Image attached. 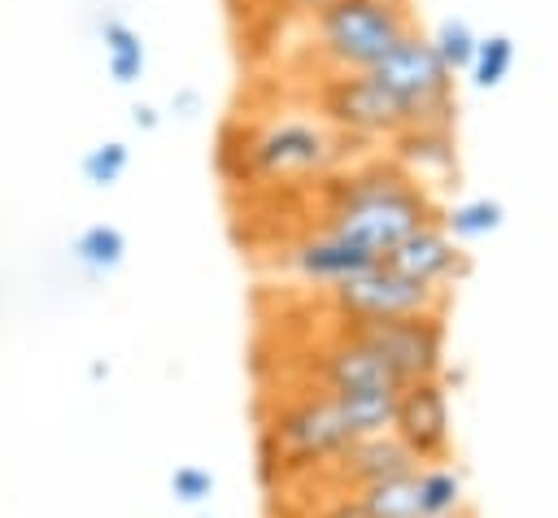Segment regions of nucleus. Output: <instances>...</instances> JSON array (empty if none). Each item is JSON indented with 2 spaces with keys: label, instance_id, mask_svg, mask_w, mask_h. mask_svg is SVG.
<instances>
[{
  "label": "nucleus",
  "instance_id": "f257e3e1",
  "mask_svg": "<svg viewBox=\"0 0 558 518\" xmlns=\"http://www.w3.org/2000/svg\"><path fill=\"white\" fill-rule=\"evenodd\" d=\"M436 218L440 209L427 187L401 174L397 161H371L362 170H349L340 183H331L323 226L349 235L353 244H362L371 257L384 261L410 231Z\"/></svg>",
  "mask_w": 558,
  "mask_h": 518
},
{
  "label": "nucleus",
  "instance_id": "f03ea898",
  "mask_svg": "<svg viewBox=\"0 0 558 518\" xmlns=\"http://www.w3.org/2000/svg\"><path fill=\"white\" fill-rule=\"evenodd\" d=\"M310 17H314L318 57L331 70H349V74L375 70L405 35H414L405 0H327Z\"/></svg>",
  "mask_w": 558,
  "mask_h": 518
},
{
  "label": "nucleus",
  "instance_id": "7ed1b4c3",
  "mask_svg": "<svg viewBox=\"0 0 558 518\" xmlns=\"http://www.w3.org/2000/svg\"><path fill=\"white\" fill-rule=\"evenodd\" d=\"M340 157H344V135H336L323 118H275L240 139L244 174L270 183L323 178L327 170L340 165Z\"/></svg>",
  "mask_w": 558,
  "mask_h": 518
},
{
  "label": "nucleus",
  "instance_id": "20e7f679",
  "mask_svg": "<svg viewBox=\"0 0 558 518\" xmlns=\"http://www.w3.org/2000/svg\"><path fill=\"white\" fill-rule=\"evenodd\" d=\"M379 91L401 109L405 126H423V122H453V74L449 65L436 57L427 35H405L375 70H366Z\"/></svg>",
  "mask_w": 558,
  "mask_h": 518
},
{
  "label": "nucleus",
  "instance_id": "39448f33",
  "mask_svg": "<svg viewBox=\"0 0 558 518\" xmlns=\"http://www.w3.org/2000/svg\"><path fill=\"white\" fill-rule=\"evenodd\" d=\"M266 444L279 466H327L340 448L353 444V431L331 392H305L275 409L266 427Z\"/></svg>",
  "mask_w": 558,
  "mask_h": 518
},
{
  "label": "nucleus",
  "instance_id": "423d86ee",
  "mask_svg": "<svg viewBox=\"0 0 558 518\" xmlns=\"http://www.w3.org/2000/svg\"><path fill=\"white\" fill-rule=\"evenodd\" d=\"M353 331L405 387L418 379H445V313L384 318V322H340Z\"/></svg>",
  "mask_w": 558,
  "mask_h": 518
},
{
  "label": "nucleus",
  "instance_id": "0eeeda50",
  "mask_svg": "<svg viewBox=\"0 0 558 518\" xmlns=\"http://www.w3.org/2000/svg\"><path fill=\"white\" fill-rule=\"evenodd\" d=\"M340 322H384V318H414V313H445V292H432L388 261L366 266L362 274L336 283L327 292Z\"/></svg>",
  "mask_w": 558,
  "mask_h": 518
},
{
  "label": "nucleus",
  "instance_id": "6e6552de",
  "mask_svg": "<svg viewBox=\"0 0 558 518\" xmlns=\"http://www.w3.org/2000/svg\"><path fill=\"white\" fill-rule=\"evenodd\" d=\"M314 104H318V118L344 139H392L397 131H405L401 109L379 91L371 74L331 70L318 83Z\"/></svg>",
  "mask_w": 558,
  "mask_h": 518
},
{
  "label": "nucleus",
  "instance_id": "1a4fd4ad",
  "mask_svg": "<svg viewBox=\"0 0 558 518\" xmlns=\"http://www.w3.org/2000/svg\"><path fill=\"white\" fill-rule=\"evenodd\" d=\"M392 435L414 453L418 466L449 461L453 448V405L445 379H418L397 392L392 409Z\"/></svg>",
  "mask_w": 558,
  "mask_h": 518
},
{
  "label": "nucleus",
  "instance_id": "9d476101",
  "mask_svg": "<svg viewBox=\"0 0 558 518\" xmlns=\"http://www.w3.org/2000/svg\"><path fill=\"white\" fill-rule=\"evenodd\" d=\"M392 270H401L405 279H414V283H423V287H432V292H445L449 296V287L466 274V252H462V244L445 231V222L436 218V222H423L418 231H410L388 257H384Z\"/></svg>",
  "mask_w": 558,
  "mask_h": 518
},
{
  "label": "nucleus",
  "instance_id": "9b49d317",
  "mask_svg": "<svg viewBox=\"0 0 558 518\" xmlns=\"http://www.w3.org/2000/svg\"><path fill=\"white\" fill-rule=\"evenodd\" d=\"M410 470H418V461H414V453H410L392 431L353 440L349 448H340V453L323 466V474L331 479L336 496L366 492V488H375V483H384V479H397V474H410Z\"/></svg>",
  "mask_w": 558,
  "mask_h": 518
},
{
  "label": "nucleus",
  "instance_id": "f8f14e48",
  "mask_svg": "<svg viewBox=\"0 0 558 518\" xmlns=\"http://www.w3.org/2000/svg\"><path fill=\"white\" fill-rule=\"evenodd\" d=\"M392 161L401 174H410L418 187H440L458 178V144H453V122H423L405 126L392 139Z\"/></svg>",
  "mask_w": 558,
  "mask_h": 518
},
{
  "label": "nucleus",
  "instance_id": "ddd939ff",
  "mask_svg": "<svg viewBox=\"0 0 558 518\" xmlns=\"http://www.w3.org/2000/svg\"><path fill=\"white\" fill-rule=\"evenodd\" d=\"M379 257H371L362 244H353L349 235L331 231V226H318L310 235H301L292 248H288V266L305 279V283H318V287H336L353 274H362L366 266H375Z\"/></svg>",
  "mask_w": 558,
  "mask_h": 518
},
{
  "label": "nucleus",
  "instance_id": "4468645a",
  "mask_svg": "<svg viewBox=\"0 0 558 518\" xmlns=\"http://www.w3.org/2000/svg\"><path fill=\"white\" fill-rule=\"evenodd\" d=\"M318 387L323 392H357V387H401V383L353 331L336 326V335L318 353Z\"/></svg>",
  "mask_w": 558,
  "mask_h": 518
},
{
  "label": "nucleus",
  "instance_id": "2eb2a0df",
  "mask_svg": "<svg viewBox=\"0 0 558 518\" xmlns=\"http://www.w3.org/2000/svg\"><path fill=\"white\" fill-rule=\"evenodd\" d=\"M418 505L423 518H462L466 514V479L449 461L418 466Z\"/></svg>",
  "mask_w": 558,
  "mask_h": 518
},
{
  "label": "nucleus",
  "instance_id": "dca6fc26",
  "mask_svg": "<svg viewBox=\"0 0 558 518\" xmlns=\"http://www.w3.org/2000/svg\"><path fill=\"white\" fill-rule=\"evenodd\" d=\"M100 44H105V70L118 87H131L144 74V39L122 17H100Z\"/></svg>",
  "mask_w": 558,
  "mask_h": 518
},
{
  "label": "nucleus",
  "instance_id": "f3484780",
  "mask_svg": "<svg viewBox=\"0 0 558 518\" xmlns=\"http://www.w3.org/2000/svg\"><path fill=\"white\" fill-rule=\"evenodd\" d=\"M70 257L87 270V274H113L126 261V235L113 222H92L74 235Z\"/></svg>",
  "mask_w": 558,
  "mask_h": 518
},
{
  "label": "nucleus",
  "instance_id": "a211bd4d",
  "mask_svg": "<svg viewBox=\"0 0 558 518\" xmlns=\"http://www.w3.org/2000/svg\"><path fill=\"white\" fill-rule=\"evenodd\" d=\"M440 222H445V231H449L458 244H471V239H484V235L501 231L506 205L493 200V196H471V200L449 205V209L440 213Z\"/></svg>",
  "mask_w": 558,
  "mask_h": 518
},
{
  "label": "nucleus",
  "instance_id": "6ab92c4d",
  "mask_svg": "<svg viewBox=\"0 0 558 518\" xmlns=\"http://www.w3.org/2000/svg\"><path fill=\"white\" fill-rule=\"evenodd\" d=\"M371 518H423V505H418V470L410 474H397V479H384L366 492H353Z\"/></svg>",
  "mask_w": 558,
  "mask_h": 518
},
{
  "label": "nucleus",
  "instance_id": "aec40b11",
  "mask_svg": "<svg viewBox=\"0 0 558 518\" xmlns=\"http://www.w3.org/2000/svg\"><path fill=\"white\" fill-rule=\"evenodd\" d=\"M510 65H514V39L501 35V30H493V35H480V44H475V61H471L466 74H471V83H475L480 91H493V87L506 83Z\"/></svg>",
  "mask_w": 558,
  "mask_h": 518
},
{
  "label": "nucleus",
  "instance_id": "412c9836",
  "mask_svg": "<svg viewBox=\"0 0 558 518\" xmlns=\"http://www.w3.org/2000/svg\"><path fill=\"white\" fill-rule=\"evenodd\" d=\"M427 39H432L436 57L449 65V74H466V70H471L480 35L471 30V22H466V17H440V22H436V30H432Z\"/></svg>",
  "mask_w": 558,
  "mask_h": 518
},
{
  "label": "nucleus",
  "instance_id": "4be33fe9",
  "mask_svg": "<svg viewBox=\"0 0 558 518\" xmlns=\"http://www.w3.org/2000/svg\"><path fill=\"white\" fill-rule=\"evenodd\" d=\"M126 165H131V148L122 139H105V144L87 148L83 161H78V170H83V178L92 187H113L126 174Z\"/></svg>",
  "mask_w": 558,
  "mask_h": 518
},
{
  "label": "nucleus",
  "instance_id": "5701e85b",
  "mask_svg": "<svg viewBox=\"0 0 558 518\" xmlns=\"http://www.w3.org/2000/svg\"><path fill=\"white\" fill-rule=\"evenodd\" d=\"M214 488H218V479L205 466H174L170 470V496L187 509H201L214 496Z\"/></svg>",
  "mask_w": 558,
  "mask_h": 518
},
{
  "label": "nucleus",
  "instance_id": "b1692460",
  "mask_svg": "<svg viewBox=\"0 0 558 518\" xmlns=\"http://www.w3.org/2000/svg\"><path fill=\"white\" fill-rule=\"evenodd\" d=\"M318 518H371V514H366V505L357 496H336L331 505H323Z\"/></svg>",
  "mask_w": 558,
  "mask_h": 518
},
{
  "label": "nucleus",
  "instance_id": "393cba45",
  "mask_svg": "<svg viewBox=\"0 0 558 518\" xmlns=\"http://www.w3.org/2000/svg\"><path fill=\"white\" fill-rule=\"evenodd\" d=\"M170 109H174L179 118H196V113H201V91H196V87H179L174 100H170Z\"/></svg>",
  "mask_w": 558,
  "mask_h": 518
},
{
  "label": "nucleus",
  "instance_id": "a878e982",
  "mask_svg": "<svg viewBox=\"0 0 558 518\" xmlns=\"http://www.w3.org/2000/svg\"><path fill=\"white\" fill-rule=\"evenodd\" d=\"M131 126H135V131H157V126H161V113L140 100V104H131Z\"/></svg>",
  "mask_w": 558,
  "mask_h": 518
},
{
  "label": "nucleus",
  "instance_id": "bb28decb",
  "mask_svg": "<svg viewBox=\"0 0 558 518\" xmlns=\"http://www.w3.org/2000/svg\"><path fill=\"white\" fill-rule=\"evenodd\" d=\"M275 4H283V9H301V13H318L327 0H275Z\"/></svg>",
  "mask_w": 558,
  "mask_h": 518
},
{
  "label": "nucleus",
  "instance_id": "cd10ccee",
  "mask_svg": "<svg viewBox=\"0 0 558 518\" xmlns=\"http://www.w3.org/2000/svg\"><path fill=\"white\" fill-rule=\"evenodd\" d=\"M462 518H471V514H462Z\"/></svg>",
  "mask_w": 558,
  "mask_h": 518
},
{
  "label": "nucleus",
  "instance_id": "c85d7f7f",
  "mask_svg": "<svg viewBox=\"0 0 558 518\" xmlns=\"http://www.w3.org/2000/svg\"><path fill=\"white\" fill-rule=\"evenodd\" d=\"M201 518H205V514H201Z\"/></svg>",
  "mask_w": 558,
  "mask_h": 518
}]
</instances>
